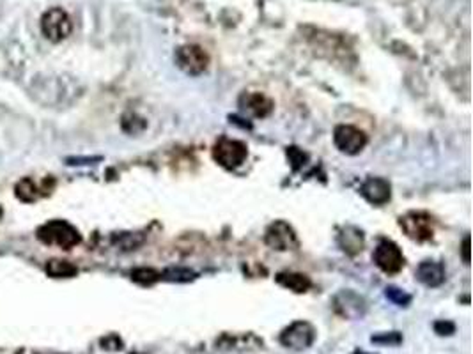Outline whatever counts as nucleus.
Segmentation results:
<instances>
[{
  "label": "nucleus",
  "mask_w": 473,
  "mask_h": 354,
  "mask_svg": "<svg viewBox=\"0 0 473 354\" xmlns=\"http://www.w3.org/2000/svg\"><path fill=\"white\" fill-rule=\"evenodd\" d=\"M417 280L428 287H438L445 280V268L436 260H423L417 268Z\"/></svg>",
  "instance_id": "ddd939ff"
},
{
  "label": "nucleus",
  "mask_w": 473,
  "mask_h": 354,
  "mask_svg": "<svg viewBox=\"0 0 473 354\" xmlns=\"http://www.w3.org/2000/svg\"><path fill=\"white\" fill-rule=\"evenodd\" d=\"M36 234L41 243L63 248V250H71L82 241L78 229L66 220H50V222L43 223Z\"/></svg>",
  "instance_id": "f257e3e1"
},
{
  "label": "nucleus",
  "mask_w": 473,
  "mask_h": 354,
  "mask_svg": "<svg viewBox=\"0 0 473 354\" xmlns=\"http://www.w3.org/2000/svg\"><path fill=\"white\" fill-rule=\"evenodd\" d=\"M344 238H346V241L342 243V248H344V251H349V248H355L353 251H360L361 247H364V238H361V232L355 231V234H349V232H346Z\"/></svg>",
  "instance_id": "6ab92c4d"
},
{
  "label": "nucleus",
  "mask_w": 473,
  "mask_h": 354,
  "mask_svg": "<svg viewBox=\"0 0 473 354\" xmlns=\"http://www.w3.org/2000/svg\"><path fill=\"white\" fill-rule=\"evenodd\" d=\"M241 110H245L252 117H266L273 110V101L262 92H245L240 98Z\"/></svg>",
  "instance_id": "9b49d317"
},
{
  "label": "nucleus",
  "mask_w": 473,
  "mask_h": 354,
  "mask_svg": "<svg viewBox=\"0 0 473 354\" xmlns=\"http://www.w3.org/2000/svg\"><path fill=\"white\" fill-rule=\"evenodd\" d=\"M355 354H367V353H361V351H358V353H355Z\"/></svg>",
  "instance_id": "b1692460"
},
{
  "label": "nucleus",
  "mask_w": 473,
  "mask_h": 354,
  "mask_svg": "<svg viewBox=\"0 0 473 354\" xmlns=\"http://www.w3.org/2000/svg\"><path fill=\"white\" fill-rule=\"evenodd\" d=\"M399 225L408 238L419 243L431 241L434 236V220L431 214L423 213V211H410L399 218Z\"/></svg>",
  "instance_id": "7ed1b4c3"
},
{
  "label": "nucleus",
  "mask_w": 473,
  "mask_h": 354,
  "mask_svg": "<svg viewBox=\"0 0 473 354\" xmlns=\"http://www.w3.org/2000/svg\"><path fill=\"white\" fill-rule=\"evenodd\" d=\"M264 241L268 247H271L273 250L278 251H287V250H295L298 247V238H296L293 227L286 222H275L268 227L266 231Z\"/></svg>",
  "instance_id": "1a4fd4ad"
},
{
  "label": "nucleus",
  "mask_w": 473,
  "mask_h": 354,
  "mask_svg": "<svg viewBox=\"0 0 473 354\" xmlns=\"http://www.w3.org/2000/svg\"><path fill=\"white\" fill-rule=\"evenodd\" d=\"M277 282L282 287L289 289L293 293H307L308 289L312 287V282L307 275L303 273H278L277 275Z\"/></svg>",
  "instance_id": "4468645a"
},
{
  "label": "nucleus",
  "mask_w": 473,
  "mask_h": 354,
  "mask_svg": "<svg viewBox=\"0 0 473 354\" xmlns=\"http://www.w3.org/2000/svg\"><path fill=\"white\" fill-rule=\"evenodd\" d=\"M315 330L314 326L307 321H296L280 333V344L287 349L303 351L314 344Z\"/></svg>",
  "instance_id": "0eeeda50"
},
{
  "label": "nucleus",
  "mask_w": 473,
  "mask_h": 354,
  "mask_svg": "<svg viewBox=\"0 0 473 354\" xmlns=\"http://www.w3.org/2000/svg\"><path fill=\"white\" fill-rule=\"evenodd\" d=\"M132 280L138 285H153L160 280V273L151 268H137L132 271Z\"/></svg>",
  "instance_id": "f3484780"
},
{
  "label": "nucleus",
  "mask_w": 473,
  "mask_h": 354,
  "mask_svg": "<svg viewBox=\"0 0 473 354\" xmlns=\"http://www.w3.org/2000/svg\"><path fill=\"white\" fill-rule=\"evenodd\" d=\"M41 32L52 43L64 41L73 32V21L63 8H50L41 17Z\"/></svg>",
  "instance_id": "f03ea898"
},
{
  "label": "nucleus",
  "mask_w": 473,
  "mask_h": 354,
  "mask_svg": "<svg viewBox=\"0 0 473 354\" xmlns=\"http://www.w3.org/2000/svg\"><path fill=\"white\" fill-rule=\"evenodd\" d=\"M361 197L374 206H385L392 197L390 183L383 177H369L364 185L360 186Z\"/></svg>",
  "instance_id": "9d476101"
},
{
  "label": "nucleus",
  "mask_w": 473,
  "mask_h": 354,
  "mask_svg": "<svg viewBox=\"0 0 473 354\" xmlns=\"http://www.w3.org/2000/svg\"><path fill=\"white\" fill-rule=\"evenodd\" d=\"M176 64L190 76H199L209 66V55L199 45H183L176 50Z\"/></svg>",
  "instance_id": "39448f33"
},
{
  "label": "nucleus",
  "mask_w": 473,
  "mask_h": 354,
  "mask_svg": "<svg viewBox=\"0 0 473 354\" xmlns=\"http://www.w3.org/2000/svg\"><path fill=\"white\" fill-rule=\"evenodd\" d=\"M17 195H18V198L23 202H34L39 197L38 189H36V186H34V181L32 179H29V177H25V179H21V181L18 183Z\"/></svg>",
  "instance_id": "dca6fc26"
},
{
  "label": "nucleus",
  "mask_w": 473,
  "mask_h": 354,
  "mask_svg": "<svg viewBox=\"0 0 473 354\" xmlns=\"http://www.w3.org/2000/svg\"><path fill=\"white\" fill-rule=\"evenodd\" d=\"M463 259L465 262H470V238H465L463 241Z\"/></svg>",
  "instance_id": "4be33fe9"
},
{
  "label": "nucleus",
  "mask_w": 473,
  "mask_h": 354,
  "mask_svg": "<svg viewBox=\"0 0 473 354\" xmlns=\"http://www.w3.org/2000/svg\"><path fill=\"white\" fill-rule=\"evenodd\" d=\"M333 142L341 153L355 156V154L361 153L367 145V135L351 124H341L333 132Z\"/></svg>",
  "instance_id": "423d86ee"
},
{
  "label": "nucleus",
  "mask_w": 473,
  "mask_h": 354,
  "mask_svg": "<svg viewBox=\"0 0 473 354\" xmlns=\"http://www.w3.org/2000/svg\"><path fill=\"white\" fill-rule=\"evenodd\" d=\"M401 335L395 333V331H392V333L388 335H379V337H372V342L376 344H401Z\"/></svg>",
  "instance_id": "aec40b11"
},
{
  "label": "nucleus",
  "mask_w": 473,
  "mask_h": 354,
  "mask_svg": "<svg viewBox=\"0 0 473 354\" xmlns=\"http://www.w3.org/2000/svg\"><path fill=\"white\" fill-rule=\"evenodd\" d=\"M2 216H4V209H2V206H0V220H2Z\"/></svg>",
  "instance_id": "5701e85b"
},
{
  "label": "nucleus",
  "mask_w": 473,
  "mask_h": 354,
  "mask_svg": "<svg viewBox=\"0 0 473 354\" xmlns=\"http://www.w3.org/2000/svg\"><path fill=\"white\" fill-rule=\"evenodd\" d=\"M385 294L388 300L394 301L395 305H399V306H406L411 301L410 294H406L404 291H401V289H397V287H386Z\"/></svg>",
  "instance_id": "a211bd4d"
},
{
  "label": "nucleus",
  "mask_w": 473,
  "mask_h": 354,
  "mask_svg": "<svg viewBox=\"0 0 473 354\" xmlns=\"http://www.w3.org/2000/svg\"><path fill=\"white\" fill-rule=\"evenodd\" d=\"M434 330L438 335H452L454 330H456V326L448 321H440L434 324Z\"/></svg>",
  "instance_id": "412c9836"
},
{
  "label": "nucleus",
  "mask_w": 473,
  "mask_h": 354,
  "mask_svg": "<svg viewBox=\"0 0 473 354\" xmlns=\"http://www.w3.org/2000/svg\"><path fill=\"white\" fill-rule=\"evenodd\" d=\"M374 262L386 275H395L403 269L404 266V256L401 248L394 243V241H381L376 247L372 256Z\"/></svg>",
  "instance_id": "6e6552de"
},
{
  "label": "nucleus",
  "mask_w": 473,
  "mask_h": 354,
  "mask_svg": "<svg viewBox=\"0 0 473 354\" xmlns=\"http://www.w3.org/2000/svg\"><path fill=\"white\" fill-rule=\"evenodd\" d=\"M246 156H249V147L234 138H220L213 147V158L218 161V165L229 170L243 165Z\"/></svg>",
  "instance_id": "20e7f679"
},
{
  "label": "nucleus",
  "mask_w": 473,
  "mask_h": 354,
  "mask_svg": "<svg viewBox=\"0 0 473 354\" xmlns=\"http://www.w3.org/2000/svg\"><path fill=\"white\" fill-rule=\"evenodd\" d=\"M335 309L344 317H361L366 312V303L358 294L344 291L335 298Z\"/></svg>",
  "instance_id": "f8f14e48"
},
{
  "label": "nucleus",
  "mask_w": 473,
  "mask_h": 354,
  "mask_svg": "<svg viewBox=\"0 0 473 354\" xmlns=\"http://www.w3.org/2000/svg\"><path fill=\"white\" fill-rule=\"evenodd\" d=\"M45 271L46 275L52 276V278H73V276H76L78 269H76L75 264H71L70 260L52 259L46 262Z\"/></svg>",
  "instance_id": "2eb2a0df"
}]
</instances>
